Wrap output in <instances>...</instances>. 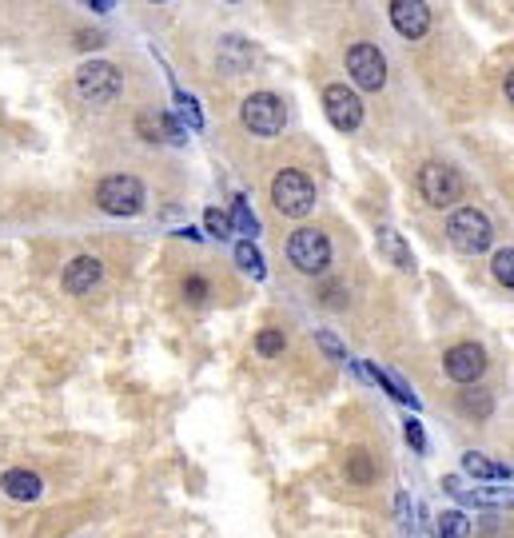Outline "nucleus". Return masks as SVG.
<instances>
[{
  "label": "nucleus",
  "mask_w": 514,
  "mask_h": 538,
  "mask_svg": "<svg viewBox=\"0 0 514 538\" xmlns=\"http://www.w3.org/2000/svg\"><path fill=\"white\" fill-rule=\"evenodd\" d=\"M447 240L463 252V256H483L495 240V228L491 220L479 212V208H459L451 220H447Z\"/></svg>",
  "instance_id": "obj_1"
},
{
  "label": "nucleus",
  "mask_w": 514,
  "mask_h": 538,
  "mask_svg": "<svg viewBox=\"0 0 514 538\" xmlns=\"http://www.w3.org/2000/svg\"><path fill=\"white\" fill-rule=\"evenodd\" d=\"M271 204H275L283 216L303 220V216L315 208V184H311L303 172L283 168V172L271 180Z\"/></svg>",
  "instance_id": "obj_2"
},
{
  "label": "nucleus",
  "mask_w": 514,
  "mask_h": 538,
  "mask_svg": "<svg viewBox=\"0 0 514 538\" xmlns=\"http://www.w3.org/2000/svg\"><path fill=\"white\" fill-rule=\"evenodd\" d=\"M144 200H148V192H144V184L136 180V176H108V180H100V188H96V204H100V212H108V216H140L144 212Z\"/></svg>",
  "instance_id": "obj_3"
},
{
  "label": "nucleus",
  "mask_w": 514,
  "mask_h": 538,
  "mask_svg": "<svg viewBox=\"0 0 514 538\" xmlns=\"http://www.w3.org/2000/svg\"><path fill=\"white\" fill-rule=\"evenodd\" d=\"M240 120H244V128H248L252 136L271 140V136L283 132L287 112H283V100H279L275 92H252V96L244 100V108H240Z\"/></svg>",
  "instance_id": "obj_4"
},
{
  "label": "nucleus",
  "mask_w": 514,
  "mask_h": 538,
  "mask_svg": "<svg viewBox=\"0 0 514 538\" xmlns=\"http://www.w3.org/2000/svg\"><path fill=\"white\" fill-rule=\"evenodd\" d=\"M76 92L88 104H112L120 96V68L108 60H88L76 68Z\"/></svg>",
  "instance_id": "obj_5"
},
{
  "label": "nucleus",
  "mask_w": 514,
  "mask_h": 538,
  "mask_svg": "<svg viewBox=\"0 0 514 538\" xmlns=\"http://www.w3.org/2000/svg\"><path fill=\"white\" fill-rule=\"evenodd\" d=\"M419 192L431 208H451L463 200V176L451 164H423L419 168Z\"/></svg>",
  "instance_id": "obj_6"
},
{
  "label": "nucleus",
  "mask_w": 514,
  "mask_h": 538,
  "mask_svg": "<svg viewBox=\"0 0 514 538\" xmlns=\"http://www.w3.org/2000/svg\"><path fill=\"white\" fill-rule=\"evenodd\" d=\"M287 260L295 264V271H303V275H319V271H327V264H331V244H327L323 232L299 228L287 240Z\"/></svg>",
  "instance_id": "obj_7"
},
{
  "label": "nucleus",
  "mask_w": 514,
  "mask_h": 538,
  "mask_svg": "<svg viewBox=\"0 0 514 538\" xmlns=\"http://www.w3.org/2000/svg\"><path fill=\"white\" fill-rule=\"evenodd\" d=\"M323 112H327L331 128H339V132H355L363 124V100L347 84H327L323 88Z\"/></svg>",
  "instance_id": "obj_8"
},
{
  "label": "nucleus",
  "mask_w": 514,
  "mask_h": 538,
  "mask_svg": "<svg viewBox=\"0 0 514 538\" xmlns=\"http://www.w3.org/2000/svg\"><path fill=\"white\" fill-rule=\"evenodd\" d=\"M347 72L363 92H379L387 84V60L375 44H355L347 48Z\"/></svg>",
  "instance_id": "obj_9"
},
{
  "label": "nucleus",
  "mask_w": 514,
  "mask_h": 538,
  "mask_svg": "<svg viewBox=\"0 0 514 538\" xmlns=\"http://www.w3.org/2000/svg\"><path fill=\"white\" fill-rule=\"evenodd\" d=\"M443 367H447V375L455 379V383H475V379H483V371H487V351L479 347V343H459V347H451L447 355H443Z\"/></svg>",
  "instance_id": "obj_10"
},
{
  "label": "nucleus",
  "mask_w": 514,
  "mask_h": 538,
  "mask_svg": "<svg viewBox=\"0 0 514 538\" xmlns=\"http://www.w3.org/2000/svg\"><path fill=\"white\" fill-rule=\"evenodd\" d=\"M391 24H395L399 36L419 40V36H427V28H431V8H427L423 0H395V4H391Z\"/></svg>",
  "instance_id": "obj_11"
},
{
  "label": "nucleus",
  "mask_w": 514,
  "mask_h": 538,
  "mask_svg": "<svg viewBox=\"0 0 514 538\" xmlns=\"http://www.w3.org/2000/svg\"><path fill=\"white\" fill-rule=\"evenodd\" d=\"M100 275H104V264H100L96 256H76V260L64 268V291H68V295H84V291H92V287L100 283Z\"/></svg>",
  "instance_id": "obj_12"
},
{
  "label": "nucleus",
  "mask_w": 514,
  "mask_h": 538,
  "mask_svg": "<svg viewBox=\"0 0 514 538\" xmlns=\"http://www.w3.org/2000/svg\"><path fill=\"white\" fill-rule=\"evenodd\" d=\"M0 487H4V495H8V499H16V503H32V499H40V491H44L40 475H32V471H24V467L4 471Z\"/></svg>",
  "instance_id": "obj_13"
},
{
  "label": "nucleus",
  "mask_w": 514,
  "mask_h": 538,
  "mask_svg": "<svg viewBox=\"0 0 514 538\" xmlns=\"http://www.w3.org/2000/svg\"><path fill=\"white\" fill-rule=\"evenodd\" d=\"M136 128H140V136L144 140H164V144H184V132L172 124V116H164V112H144L140 120H136Z\"/></svg>",
  "instance_id": "obj_14"
},
{
  "label": "nucleus",
  "mask_w": 514,
  "mask_h": 538,
  "mask_svg": "<svg viewBox=\"0 0 514 538\" xmlns=\"http://www.w3.org/2000/svg\"><path fill=\"white\" fill-rule=\"evenodd\" d=\"M463 471H467L471 479H487V483H511V467L491 463V459H487V455H479V451L463 455Z\"/></svg>",
  "instance_id": "obj_15"
},
{
  "label": "nucleus",
  "mask_w": 514,
  "mask_h": 538,
  "mask_svg": "<svg viewBox=\"0 0 514 538\" xmlns=\"http://www.w3.org/2000/svg\"><path fill=\"white\" fill-rule=\"evenodd\" d=\"M379 256H387L399 271H411V248L403 244V236L395 228H379Z\"/></svg>",
  "instance_id": "obj_16"
},
{
  "label": "nucleus",
  "mask_w": 514,
  "mask_h": 538,
  "mask_svg": "<svg viewBox=\"0 0 514 538\" xmlns=\"http://www.w3.org/2000/svg\"><path fill=\"white\" fill-rule=\"evenodd\" d=\"M363 375H367V379H375L379 387H387V391H391V395H395L399 403H411V407H419V399H415V391H411V387H407L403 379H395L391 371H383V367H363Z\"/></svg>",
  "instance_id": "obj_17"
},
{
  "label": "nucleus",
  "mask_w": 514,
  "mask_h": 538,
  "mask_svg": "<svg viewBox=\"0 0 514 538\" xmlns=\"http://www.w3.org/2000/svg\"><path fill=\"white\" fill-rule=\"evenodd\" d=\"M435 535L439 538H467L471 535V519L463 511H443L439 523H435Z\"/></svg>",
  "instance_id": "obj_18"
},
{
  "label": "nucleus",
  "mask_w": 514,
  "mask_h": 538,
  "mask_svg": "<svg viewBox=\"0 0 514 538\" xmlns=\"http://www.w3.org/2000/svg\"><path fill=\"white\" fill-rule=\"evenodd\" d=\"M228 220H232V232H244V236H256V232H259L256 212L248 208V200H244V196L232 204V216H228Z\"/></svg>",
  "instance_id": "obj_19"
},
{
  "label": "nucleus",
  "mask_w": 514,
  "mask_h": 538,
  "mask_svg": "<svg viewBox=\"0 0 514 538\" xmlns=\"http://www.w3.org/2000/svg\"><path fill=\"white\" fill-rule=\"evenodd\" d=\"M236 264L244 271H252L256 279L263 275V256H259V248L252 240H240V244H236Z\"/></svg>",
  "instance_id": "obj_20"
},
{
  "label": "nucleus",
  "mask_w": 514,
  "mask_h": 538,
  "mask_svg": "<svg viewBox=\"0 0 514 538\" xmlns=\"http://www.w3.org/2000/svg\"><path fill=\"white\" fill-rule=\"evenodd\" d=\"M491 271H495V279H499V283H507V291H511V287H514V248H511V244H507L503 252H495Z\"/></svg>",
  "instance_id": "obj_21"
},
{
  "label": "nucleus",
  "mask_w": 514,
  "mask_h": 538,
  "mask_svg": "<svg viewBox=\"0 0 514 538\" xmlns=\"http://www.w3.org/2000/svg\"><path fill=\"white\" fill-rule=\"evenodd\" d=\"M204 224H208V232H212L216 240H228V236H232V220H228V212H220V208H208V212H204Z\"/></svg>",
  "instance_id": "obj_22"
},
{
  "label": "nucleus",
  "mask_w": 514,
  "mask_h": 538,
  "mask_svg": "<svg viewBox=\"0 0 514 538\" xmlns=\"http://www.w3.org/2000/svg\"><path fill=\"white\" fill-rule=\"evenodd\" d=\"M347 475L355 483H371V459H367V451H351L347 455Z\"/></svg>",
  "instance_id": "obj_23"
},
{
  "label": "nucleus",
  "mask_w": 514,
  "mask_h": 538,
  "mask_svg": "<svg viewBox=\"0 0 514 538\" xmlns=\"http://www.w3.org/2000/svg\"><path fill=\"white\" fill-rule=\"evenodd\" d=\"M463 411L487 419V415H491V395H487V391H463Z\"/></svg>",
  "instance_id": "obj_24"
},
{
  "label": "nucleus",
  "mask_w": 514,
  "mask_h": 538,
  "mask_svg": "<svg viewBox=\"0 0 514 538\" xmlns=\"http://www.w3.org/2000/svg\"><path fill=\"white\" fill-rule=\"evenodd\" d=\"M256 347H259V355H279V351L287 347V339H283V331H259Z\"/></svg>",
  "instance_id": "obj_25"
},
{
  "label": "nucleus",
  "mask_w": 514,
  "mask_h": 538,
  "mask_svg": "<svg viewBox=\"0 0 514 538\" xmlns=\"http://www.w3.org/2000/svg\"><path fill=\"white\" fill-rule=\"evenodd\" d=\"M315 343L327 351V359H335V363H347V351H343V343H339L331 331H319V335H315Z\"/></svg>",
  "instance_id": "obj_26"
},
{
  "label": "nucleus",
  "mask_w": 514,
  "mask_h": 538,
  "mask_svg": "<svg viewBox=\"0 0 514 538\" xmlns=\"http://www.w3.org/2000/svg\"><path fill=\"white\" fill-rule=\"evenodd\" d=\"M176 100H180V112L188 116V124H192V128H200V124H204V116H200L196 100H192V96H184V92H176Z\"/></svg>",
  "instance_id": "obj_27"
},
{
  "label": "nucleus",
  "mask_w": 514,
  "mask_h": 538,
  "mask_svg": "<svg viewBox=\"0 0 514 538\" xmlns=\"http://www.w3.org/2000/svg\"><path fill=\"white\" fill-rule=\"evenodd\" d=\"M184 295H188V299H192V303H200V299H204V295H208V283H204V279H200V275H192V279H188V283H184Z\"/></svg>",
  "instance_id": "obj_28"
},
{
  "label": "nucleus",
  "mask_w": 514,
  "mask_h": 538,
  "mask_svg": "<svg viewBox=\"0 0 514 538\" xmlns=\"http://www.w3.org/2000/svg\"><path fill=\"white\" fill-rule=\"evenodd\" d=\"M407 443H411L415 451H427V435H423V427H419L415 419H407Z\"/></svg>",
  "instance_id": "obj_29"
},
{
  "label": "nucleus",
  "mask_w": 514,
  "mask_h": 538,
  "mask_svg": "<svg viewBox=\"0 0 514 538\" xmlns=\"http://www.w3.org/2000/svg\"><path fill=\"white\" fill-rule=\"evenodd\" d=\"M100 44H104L100 32H80V48H100Z\"/></svg>",
  "instance_id": "obj_30"
},
{
  "label": "nucleus",
  "mask_w": 514,
  "mask_h": 538,
  "mask_svg": "<svg viewBox=\"0 0 514 538\" xmlns=\"http://www.w3.org/2000/svg\"><path fill=\"white\" fill-rule=\"evenodd\" d=\"M395 511H399V523H411V519H407V495L395 499Z\"/></svg>",
  "instance_id": "obj_31"
}]
</instances>
